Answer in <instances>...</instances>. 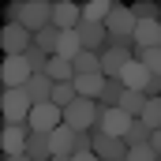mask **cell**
Here are the masks:
<instances>
[{
	"label": "cell",
	"instance_id": "1",
	"mask_svg": "<svg viewBox=\"0 0 161 161\" xmlns=\"http://www.w3.org/2000/svg\"><path fill=\"white\" fill-rule=\"evenodd\" d=\"M30 97H26V90L23 86H8L4 90V120H8V127H26V120H30Z\"/></svg>",
	"mask_w": 161,
	"mask_h": 161
},
{
	"label": "cell",
	"instance_id": "2",
	"mask_svg": "<svg viewBox=\"0 0 161 161\" xmlns=\"http://www.w3.org/2000/svg\"><path fill=\"white\" fill-rule=\"evenodd\" d=\"M131 124H135V116H127L124 109H109V105L97 101V127H94V131L113 135V139H124V135L131 131Z\"/></svg>",
	"mask_w": 161,
	"mask_h": 161
},
{
	"label": "cell",
	"instance_id": "3",
	"mask_svg": "<svg viewBox=\"0 0 161 161\" xmlns=\"http://www.w3.org/2000/svg\"><path fill=\"white\" fill-rule=\"evenodd\" d=\"M64 124L75 127V131H94V127H97V101L75 97V101L64 109Z\"/></svg>",
	"mask_w": 161,
	"mask_h": 161
},
{
	"label": "cell",
	"instance_id": "4",
	"mask_svg": "<svg viewBox=\"0 0 161 161\" xmlns=\"http://www.w3.org/2000/svg\"><path fill=\"white\" fill-rule=\"evenodd\" d=\"M0 45H4V56H23V53L34 45V34H30L23 23H8L4 34H0Z\"/></svg>",
	"mask_w": 161,
	"mask_h": 161
},
{
	"label": "cell",
	"instance_id": "5",
	"mask_svg": "<svg viewBox=\"0 0 161 161\" xmlns=\"http://www.w3.org/2000/svg\"><path fill=\"white\" fill-rule=\"evenodd\" d=\"M60 124H64V109H56V105L49 101V105H34V109H30L26 127H30V131H41V135H49V131H56Z\"/></svg>",
	"mask_w": 161,
	"mask_h": 161
},
{
	"label": "cell",
	"instance_id": "6",
	"mask_svg": "<svg viewBox=\"0 0 161 161\" xmlns=\"http://www.w3.org/2000/svg\"><path fill=\"white\" fill-rule=\"evenodd\" d=\"M30 64H26V56H8L4 64H0V79H4V90L8 86H26L30 82Z\"/></svg>",
	"mask_w": 161,
	"mask_h": 161
},
{
	"label": "cell",
	"instance_id": "7",
	"mask_svg": "<svg viewBox=\"0 0 161 161\" xmlns=\"http://www.w3.org/2000/svg\"><path fill=\"white\" fill-rule=\"evenodd\" d=\"M30 34H38L41 26H49L53 23V4H45V0H30V4H23V19H19Z\"/></svg>",
	"mask_w": 161,
	"mask_h": 161
},
{
	"label": "cell",
	"instance_id": "8",
	"mask_svg": "<svg viewBox=\"0 0 161 161\" xmlns=\"http://www.w3.org/2000/svg\"><path fill=\"white\" fill-rule=\"evenodd\" d=\"M135 15H131V8H120V4H113V11H109V19H105V30L113 34V38H135Z\"/></svg>",
	"mask_w": 161,
	"mask_h": 161
},
{
	"label": "cell",
	"instance_id": "9",
	"mask_svg": "<svg viewBox=\"0 0 161 161\" xmlns=\"http://www.w3.org/2000/svg\"><path fill=\"white\" fill-rule=\"evenodd\" d=\"M127 142L124 139H113V135H101V131H94V154L101 161H124L127 158Z\"/></svg>",
	"mask_w": 161,
	"mask_h": 161
},
{
	"label": "cell",
	"instance_id": "10",
	"mask_svg": "<svg viewBox=\"0 0 161 161\" xmlns=\"http://www.w3.org/2000/svg\"><path fill=\"white\" fill-rule=\"evenodd\" d=\"M75 30H79V38H82V49H90V53H105V45H109L105 23H86V19H82Z\"/></svg>",
	"mask_w": 161,
	"mask_h": 161
},
{
	"label": "cell",
	"instance_id": "11",
	"mask_svg": "<svg viewBox=\"0 0 161 161\" xmlns=\"http://www.w3.org/2000/svg\"><path fill=\"white\" fill-rule=\"evenodd\" d=\"M79 23H82V8L79 4H71V0L53 4V26H56V30H75Z\"/></svg>",
	"mask_w": 161,
	"mask_h": 161
},
{
	"label": "cell",
	"instance_id": "12",
	"mask_svg": "<svg viewBox=\"0 0 161 161\" xmlns=\"http://www.w3.org/2000/svg\"><path fill=\"white\" fill-rule=\"evenodd\" d=\"M131 60H135V56H131L127 49H105V53H101V75H105V79H120L124 68H127Z\"/></svg>",
	"mask_w": 161,
	"mask_h": 161
},
{
	"label": "cell",
	"instance_id": "13",
	"mask_svg": "<svg viewBox=\"0 0 161 161\" xmlns=\"http://www.w3.org/2000/svg\"><path fill=\"white\" fill-rule=\"evenodd\" d=\"M75 127H68V124H60L56 131H49V146H53V158H71L75 154Z\"/></svg>",
	"mask_w": 161,
	"mask_h": 161
},
{
	"label": "cell",
	"instance_id": "14",
	"mask_svg": "<svg viewBox=\"0 0 161 161\" xmlns=\"http://www.w3.org/2000/svg\"><path fill=\"white\" fill-rule=\"evenodd\" d=\"M53 86H56V82L49 79V75H30V82H26L23 90H26L30 105H49V101H53Z\"/></svg>",
	"mask_w": 161,
	"mask_h": 161
},
{
	"label": "cell",
	"instance_id": "15",
	"mask_svg": "<svg viewBox=\"0 0 161 161\" xmlns=\"http://www.w3.org/2000/svg\"><path fill=\"white\" fill-rule=\"evenodd\" d=\"M26 139H30V127H4V154L8 158H23L26 154Z\"/></svg>",
	"mask_w": 161,
	"mask_h": 161
},
{
	"label": "cell",
	"instance_id": "16",
	"mask_svg": "<svg viewBox=\"0 0 161 161\" xmlns=\"http://www.w3.org/2000/svg\"><path fill=\"white\" fill-rule=\"evenodd\" d=\"M101 90H105V75H101V71H97V75H75V94H79V97L97 101Z\"/></svg>",
	"mask_w": 161,
	"mask_h": 161
},
{
	"label": "cell",
	"instance_id": "17",
	"mask_svg": "<svg viewBox=\"0 0 161 161\" xmlns=\"http://www.w3.org/2000/svg\"><path fill=\"white\" fill-rule=\"evenodd\" d=\"M161 45V23H139L135 26V49H158Z\"/></svg>",
	"mask_w": 161,
	"mask_h": 161
},
{
	"label": "cell",
	"instance_id": "18",
	"mask_svg": "<svg viewBox=\"0 0 161 161\" xmlns=\"http://www.w3.org/2000/svg\"><path fill=\"white\" fill-rule=\"evenodd\" d=\"M79 53H82V38H79V30H60V45H56V53H53V56L75 60Z\"/></svg>",
	"mask_w": 161,
	"mask_h": 161
},
{
	"label": "cell",
	"instance_id": "19",
	"mask_svg": "<svg viewBox=\"0 0 161 161\" xmlns=\"http://www.w3.org/2000/svg\"><path fill=\"white\" fill-rule=\"evenodd\" d=\"M120 82L127 86V90H146V82H150V71L139 64V60H131L127 68H124V75H120Z\"/></svg>",
	"mask_w": 161,
	"mask_h": 161
},
{
	"label": "cell",
	"instance_id": "20",
	"mask_svg": "<svg viewBox=\"0 0 161 161\" xmlns=\"http://www.w3.org/2000/svg\"><path fill=\"white\" fill-rule=\"evenodd\" d=\"M26 158H30V161H49V158H53L49 135H41V131H30V139H26Z\"/></svg>",
	"mask_w": 161,
	"mask_h": 161
},
{
	"label": "cell",
	"instance_id": "21",
	"mask_svg": "<svg viewBox=\"0 0 161 161\" xmlns=\"http://www.w3.org/2000/svg\"><path fill=\"white\" fill-rule=\"evenodd\" d=\"M45 75H49L53 82H75V64H71V60H64V56H53Z\"/></svg>",
	"mask_w": 161,
	"mask_h": 161
},
{
	"label": "cell",
	"instance_id": "22",
	"mask_svg": "<svg viewBox=\"0 0 161 161\" xmlns=\"http://www.w3.org/2000/svg\"><path fill=\"white\" fill-rule=\"evenodd\" d=\"M116 109H124L127 116H135V120H139V116H142V109H146V94H142V90H124V97H120V105H116Z\"/></svg>",
	"mask_w": 161,
	"mask_h": 161
},
{
	"label": "cell",
	"instance_id": "23",
	"mask_svg": "<svg viewBox=\"0 0 161 161\" xmlns=\"http://www.w3.org/2000/svg\"><path fill=\"white\" fill-rule=\"evenodd\" d=\"M71 64H75V75H97V71H101V53H90V49H82V53L71 60Z\"/></svg>",
	"mask_w": 161,
	"mask_h": 161
},
{
	"label": "cell",
	"instance_id": "24",
	"mask_svg": "<svg viewBox=\"0 0 161 161\" xmlns=\"http://www.w3.org/2000/svg\"><path fill=\"white\" fill-rule=\"evenodd\" d=\"M131 56H135L150 75H161V49H131Z\"/></svg>",
	"mask_w": 161,
	"mask_h": 161
},
{
	"label": "cell",
	"instance_id": "25",
	"mask_svg": "<svg viewBox=\"0 0 161 161\" xmlns=\"http://www.w3.org/2000/svg\"><path fill=\"white\" fill-rule=\"evenodd\" d=\"M34 45H38V49H45V53L53 56V53H56V45H60V30H56L53 23H49V26H41L38 34H34Z\"/></svg>",
	"mask_w": 161,
	"mask_h": 161
},
{
	"label": "cell",
	"instance_id": "26",
	"mask_svg": "<svg viewBox=\"0 0 161 161\" xmlns=\"http://www.w3.org/2000/svg\"><path fill=\"white\" fill-rule=\"evenodd\" d=\"M124 90H127V86H124L120 79H105V90H101V97H97V101H101V105H109V109H116V105H120V97H124Z\"/></svg>",
	"mask_w": 161,
	"mask_h": 161
},
{
	"label": "cell",
	"instance_id": "27",
	"mask_svg": "<svg viewBox=\"0 0 161 161\" xmlns=\"http://www.w3.org/2000/svg\"><path fill=\"white\" fill-rule=\"evenodd\" d=\"M109 11H113V4H109V0H90V4L82 8V19H86V23H105V19H109Z\"/></svg>",
	"mask_w": 161,
	"mask_h": 161
},
{
	"label": "cell",
	"instance_id": "28",
	"mask_svg": "<svg viewBox=\"0 0 161 161\" xmlns=\"http://www.w3.org/2000/svg\"><path fill=\"white\" fill-rule=\"evenodd\" d=\"M75 97H79V94H75V82H56V86H53V105H56V109H68Z\"/></svg>",
	"mask_w": 161,
	"mask_h": 161
},
{
	"label": "cell",
	"instance_id": "29",
	"mask_svg": "<svg viewBox=\"0 0 161 161\" xmlns=\"http://www.w3.org/2000/svg\"><path fill=\"white\" fill-rule=\"evenodd\" d=\"M139 120L146 124L150 131H158V127H161V97H146V109H142Z\"/></svg>",
	"mask_w": 161,
	"mask_h": 161
},
{
	"label": "cell",
	"instance_id": "30",
	"mask_svg": "<svg viewBox=\"0 0 161 161\" xmlns=\"http://www.w3.org/2000/svg\"><path fill=\"white\" fill-rule=\"evenodd\" d=\"M150 135H154V131H150L146 124L135 120V124H131V131L124 135V142H127V146H146V142H150Z\"/></svg>",
	"mask_w": 161,
	"mask_h": 161
},
{
	"label": "cell",
	"instance_id": "31",
	"mask_svg": "<svg viewBox=\"0 0 161 161\" xmlns=\"http://www.w3.org/2000/svg\"><path fill=\"white\" fill-rule=\"evenodd\" d=\"M124 161H161V158L154 154V150H150V142H146V146H131Z\"/></svg>",
	"mask_w": 161,
	"mask_h": 161
},
{
	"label": "cell",
	"instance_id": "32",
	"mask_svg": "<svg viewBox=\"0 0 161 161\" xmlns=\"http://www.w3.org/2000/svg\"><path fill=\"white\" fill-rule=\"evenodd\" d=\"M150 150H154V154H158V158H161V127H158V131H154V135H150Z\"/></svg>",
	"mask_w": 161,
	"mask_h": 161
},
{
	"label": "cell",
	"instance_id": "33",
	"mask_svg": "<svg viewBox=\"0 0 161 161\" xmlns=\"http://www.w3.org/2000/svg\"><path fill=\"white\" fill-rule=\"evenodd\" d=\"M71 161H101V158H97V154H75Z\"/></svg>",
	"mask_w": 161,
	"mask_h": 161
},
{
	"label": "cell",
	"instance_id": "34",
	"mask_svg": "<svg viewBox=\"0 0 161 161\" xmlns=\"http://www.w3.org/2000/svg\"><path fill=\"white\" fill-rule=\"evenodd\" d=\"M8 161H30V158H26V154H23V158H8Z\"/></svg>",
	"mask_w": 161,
	"mask_h": 161
},
{
	"label": "cell",
	"instance_id": "35",
	"mask_svg": "<svg viewBox=\"0 0 161 161\" xmlns=\"http://www.w3.org/2000/svg\"><path fill=\"white\" fill-rule=\"evenodd\" d=\"M49 161H71V158H49Z\"/></svg>",
	"mask_w": 161,
	"mask_h": 161
},
{
	"label": "cell",
	"instance_id": "36",
	"mask_svg": "<svg viewBox=\"0 0 161 161\" xmlns=\"http://www.w3.org/2000/svg\"><path fill=\"white\" fill-rule=\"evenodd\" d=\"M158 49H161V45H158Z\"/></svg>",
	"mask_w": 161,
	"mask_h": 161
}]
</instances>
